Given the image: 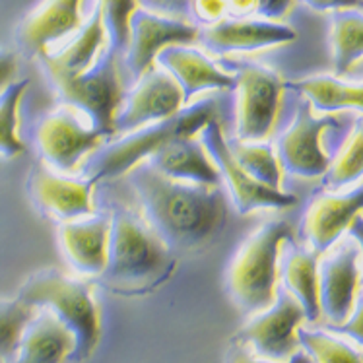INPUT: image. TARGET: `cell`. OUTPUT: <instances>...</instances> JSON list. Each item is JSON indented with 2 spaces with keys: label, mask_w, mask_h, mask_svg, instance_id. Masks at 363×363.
Here are the masks:
<instances>
[{
  "label": "cell",
  "mask_w": 363,
  "mask_h": 363,
  "mask_svg": "<svg viewBox=\"0 0 363 363\" xmlns=\"http://www.w3.org/2000/svg\"><path fill=\"white\" fill-rule=\"evenodd\" d=\"M138 194L142 216L175 252H201L220 239L228 201L220 186H199L163 177L148 163L125 175Z\"/></svg>",
  "instance_id": "6da1fadb"
},
{
  "label": "cell",
  "mask_w": 363,
  "mask_h": 363,
  "mask_svg": "<svg viewBox=\"0 0 363 363\" xmlns=\"http://www.w3.org/2000/svg\"><path fill=\"white\" fill-rule=\"evenodd\" d=\"M175 268V252L144 216L125 204L113 208L109 259L101 274L107 288L123 296H142L167 282Z\"/></svg>",
  "instance_id": "7a4b0ae2"
},
{
  "label": "cell",
  "mask_w": 363,
  "mask_h": 363,
  "mask_svg": "<svg viewBox=\"0 0 363 363\" xmlns=\"http://www.w3.org/2000/svg\"><path fill=\"white\" fill-rule=\"evenodd\" d=\"M220 117V105L214 97H204L196 104L185 105L169 119L157 121L119 136V140L105 144L91 157L89 181L97 185L99 181L125 177L136 165L148 162L171 142L186 136H196L212 119Z\"/></svg>",
  "instance_id": "3957f363"
},
{
  "label": "cell",
  "mask_w": 363,
  "mask_h": 363,
  "mask_svg": "<svg viewBox=\"0 0 363 363\" xmlns=\"http://www.w3.org/2000/svg\"><path fill=\"white\" fill-rule=\"evenodd\" d=\"M16 296L38 309L52 311L76 340L70 359L86 362L101 340V311L94 284L68 276L57 268L38 270L20 286Z\"/></svg>",
  "instance_id": "277c9868"
},
{
  "label": "cell",
  "mask_w": 363,
  "mask_h": 363,
  "mask_svg": "<svg viewBox=\"0 0 363 363\" xmlns=\"http://www.w3.org/2000/svg\"><path fill=\"white\" fill-rule=\"evenodd\" d=\"M294 230L286 220H270L252 231L233 255L225 286L239 311L257 315L276 301L280 280V252Z\"/></svg>",
  "instance_id": "5b68a950"
},
{
  "label": "cell",
  "mask_w": 363,
  "mask_h": 363,
  "mask_svg": "<svg viewBox=\"0 0 363 363\" xmlns=\"http://www.w3.org/2000/svg\"><path fill=\"white\" fill-rule=\"evenodd\" d=\"M119 52L111 45L105 49L94 67L82 74H62V72H47L52 86L62 99V105H68L89 119V126L99 133L115 136V119L125 101V91L121 84Z\"/></svg>",
  "instance_id": "8992f818"
},
{
  "label": "cell",
  "mask_w": 363,
  "mask_h": 363,
  "mask_svg": "<svg viewBox=\"0 0 363 363\" xmlns=\"http://www.w3.org/2000/svg\"><path fill=\"white\" fill-rule=\"evenodd\" d=\"M286 82L276 70L262 65H241L235 74V138L267 142L282 107Z\"/></svg>",
  "instance_id": "52a82bcc"
},
{
  "label": "cell",
  "mask_w": 363,
  "mask_h": 363,
  "mask_svg": "<svg viewBox=\"0 0 363 363\" xmlns=\"http://www.w3.org/2000/svg\"><path fill=\"white\" fill-rule=\"evenodd\" d=\"M305 320V313L296 297L284 286H278L274 303L251 315L233 336V342L247 346L260 359L284 363L301 350L297 328L303 326Z\"/></svg>",
  "instance_id": "ba28073f"
},
{
  "label": "cell",
  "mask_w": 363,
  "mask_h": 363,
  "mask_svg": "<svg viewBox=\"0 0 363 363\" xmlns=\"http://www.w3.org/2000/svg\"><path fill=\"white\" fill-rule=\"evenodd\" d=\"M35 138L41 162L62 175L78 171L89 154L99 152L111 140L84 123L80 113L68 105H60L39 123Z\"/></svg>",
  "instance_id": "9c48e42d"
},
{
  "label": "cell",
  "mask_w": 363,
  "mask_h": 363,
  "mask_svg": "<svg viewBox=\"0 0 363 363\" xmlns=\"http://www.w3.org/2000/svg\"><path fill=\"white\" fill-rule=\"evenodd\" d=\"M199 134H201V142L204 144L206 152L214 160L216 167L220 169L222 183H225L228 186L231 202L239 214L247 216L255 210H284V208L296 206V194L268 189V186L257 183L241 169V165L235 162V157L231 154L220 117L210 121Z\"/></svg>",
  "instance_id": "30bf717a"
},
{
  "label": "cell",
  "mask_w": 363,
  "mask_h": 363,
  "mask_svg": "<svg viewBox=\"0 0 363 363\" xmlns=\"http://www.w3.org/2000/svg\"><path fill=\"white\" fill-rule=\"evenodd\" d=\"M362 286V251L356 239L346 238L319 259L320 315L328 325H342L356 307Z\"/></svg>",
  "instance_id": "8fae6325"
},
{
  "label": "cell",
  "mask_w": 363,
  "mask_h": 363,
  "mask_svg": "<svg viewBox=\"0 0 363 363\" xmlns=\"http://www.w3.org/2000/svg\"><path fill=\"white\" fill-rule=\"evenodd\" d=\"M338 125L334 117H315L311 104H299L294 123L286 128L276 144V156L282 171L299 179L325 177L333 157L323 148V134Z\"/></svg>",
  "instance_id": "7c38bea8"
},
{
  "label": "cell",
  "mask_w": 363,
  "mask_h": 363,
  "mask_svg": "<svg viewBox=\"0 0 363 363\" xmlns=\"http://www.w3.org/2000/svg\"><path fill=\"white\" fill-rule=\"evenodd\" d=\"M201 28L193 22L175 20L138 8L130 20V38L125 51V67L134 80L156 68L157 55L171 45H193Z\"/></svg>",
  "instance_id": "4fadbf2b"
},
{
  "label": "cell",
  "mask_w": 363,
  "mask_h": 363,
  "mask_svg": "<svg viewBox=\"0 0 363 363\" xmlns=\"http://www.w3.org/2000/svg\"><path fill=\"white\" fill-rule=\"evenodd\" d=\"M185 107L183 91L175 78L156 67L136 80L115 119V136H125L142 126L169 119Z\"/></svg>",
  "instance_id": "5bb4252c"
},
{
  "label": "cell",
  "mask_w": 363,
  "mask_h": 363,
  "mask_svg": "<svg viewBox=\"0 0 363 363\" xmlns=\"http://www.w3.org/2000/svg\"><path fill=\"white\" fill-rule=\"evenodd\" d=\"M28 185L39 210L57 222H74L97 214L94 202L96 185L89 179L67 177L39 162L31 169Z\"/></svg>",
  "instance_id": "9a60e30c"
},
{
  "label": "cell",
  "mask_w": 363,
  "mask_h": 363,
  "mask_svg": "<svg viewBox=\"0 0 363 363\" xmlns=\"http://www.w3.org/2000/svg\"><path fill=\"white\" fill-rule=\"evenodd\" d=\"M84 0H41L18 28V45L28 57H43L80 30Z\"/></svg>",
  "instance_id": "2e32d148"
},
{
  "label": "cell",
  "mask_w": 363,
  "mask_h": 363,
  "mask_svg": "<svg viewBox=\"0 0 363 363\" xmlns=\"http://www.w3.org/2000/svg\"><path fill=\"white\" fill-rule=\"evenodd\" d=\"M297 31L286 23L268 22L259 18H225L222 22L202 28V45L214 55L255 52L296 41Z\"/></svg>",
  "instance_id": "e0dca14e"
},
{
  "label": "cell",
  "mask_w": 363,
  "mask_h": 363,
  "mask_svg": "<svg viewBox=\"0 0 363 363\" xmlns=\"http://www.w3.org/2000/svg\"><path fill=\"white\" fill-rule=\"evenodd\" d=\"M363 212V183L348 193L317 194L305 212L303 233L309 249L325 255L338 243L352 222Z\"/></svg>",
  "instance_id": "ac0fdd59"
},
{
  "label": "cell",
  "mask_w": 363,
  "mask_h": 363,
  "mask_svg": "<svg viewBox=\"0 0 363 363\" xmlns=\"http://www.w3.org/2000/svg\"><path fill=\"white\" fill-rule=\"evenodd\" d=\"M60 249L80 276H101L111 243V212L67 222L59 230Z\"/></svg>",
  "instance_id": "d6986e66"
},
{
  "label": "cell",
  "mask_w": 363,
  "mask_h": 363,
  "mask_svg": "<svg viewBox=\"0 0 363 363\" xmlns=\"http://www.w3.org/2000/svg\"><path fill=\"white\" fill-rule=\"evenodd\" d=\"M156 65L167 70L183 91L189 105L194 97L210 89H235V74H228L212 59L191 45H171L157 55Z\"/></svg>",
  "instance_id": "ffe728a7"
},
{
  "label": "cell",
  "mask_w": 363,
  "mask_h": 363,
  "mask_svg": "<svg viewBox=\"0 0 363 363\" xmlns=\"http://www.w3.org/2000/svg\"><path fill=\"white\" fill-rule=\"evenodd\" d=\"M144 163L152 165L163 177L179 183L199 186L222 185L220 169L216 167L214 160L196 136H186L171 142L169 146H165L162 152H157L156 156H152Z\"/></svg>",
  "instance_id": "44dd1931"
},
{
  "label": "cell",
  "mask_w": 363,
  "mask_h": 363,
  "mask_svg": "<svg viewBox=\"0 0 363 363\" xmlns=\"http://www.w3.org/2000/svg\"><path fill=\"white\" fill-rule=\"evenodd\" d=\"M76 340L59 317L39 309L23 333L16 356L8 363H65L72 357Z\"/></svg>",
  "instance_id": "7402d4cb"
},
{
  "label": "cell",
  "mask_w": 363,
  "mask_h": 363,
  "mask_svg": "<svg viewBox=\"0 0 363 363\" xmlns=\"http://www.w3.org/2000/svg\"><path fill=\"white\" fill-rule=\"evenodd\" d=\"M105 41H109V35L105 28L104 12L101 6L96 4L91 16L82 23V28L72 38L67 39V43L39 59L43 62L45 72H62L70 76L82 74L94 67L97 57L104 52Z\"/></svg>",
  "instance_id": "603a6c76"
},
{
  "label": "cell",
  "mask_w": 363,
  "mask_h": 363,
  "mask_svg": "<svg viewBox=\"0 0 363 363\" xmlns=\"http://www.w3.org/2000/svg\"><path fill=\"white\" fill-rule=\"evenodd\" d=\"M319 259L317 252L296 247L291 241H286L280 252L282 286L296 297L309 323L320 319Z\"/></svg>",
  "instance_id": "cb8c5ba5"
},
{
  "label": "cell",
  "mask_w": 363,
  "mask_h": 363,
  "mask_svg": "<svg viewBox=\"0 0 363 363\" xmlns=\"http://www.w3.org/2000/svg\"><path fill=\"white\" fill-rule=\"evenodd\" d=\"M301 91L315 111L336 113L344 109H356L363 113V82L352 84L336 76L319 74L288 84Z\"/></svg>",
  "instance_id": "d4e9b609"
},
{
  "label": "cell",
  "mask_w": 363,
  "mask_h": 363,
  "mask_svg": "<svg viewBox=\"0 0 363 363\" xmlns=\"http://www.w3.org/2000/svg\"><path fill=\"white\" fill-rule=\"evenodd\" d=\"M330 45L336 78L348 74L363 59V12L357 8L336 10L330 16Z\"/></svg>",
  "instance_id": "484cf974"
},
{
  "label": "cell",
  "mask_w": 363,
  "mask_h": 363,
  "mask_svg": "<svg viewBox=\"0 0 363 363\" xmlns=\"http://www.w3.org/2000/svg\"><path fill=\"white\" fill-rule=\"evenodd\" d=\"M230 150L241 169L260 185L282 191V165L276 156V148L268 142H241L238 138L230 140Z\"/></svg>",
  "instance_id": "4316f807"
},
{
  "label": "cell",
  "mask_w": 363,
  "mask_h": 363,
  "mask_svg": "<svg viewBox=\"0 0 363 363\" xmlns=\"http://www.w3.org/2000/svg\"><path fill=\"white\" fill-rule=\"evenodd\" d=\"M30 88V80H16L0 91V157L14 160L26 152V144L18 134L20 105Z\"/></svg>",
  "instance_id": "83f0119b"
},
{
  "label": "cell",
  "mask_w": 363,
  "mask_h": 363,
  "mask_svg": "<svg viewBox=\"0 0 363 363\" xmlns=\"http://www.w3.org/2000/svg\"><path fill=\"white\" fill-rule=\"evenodd\" d=\"M325 185L330 191H342L363 179V121L356 123L344 140L325 175Z\"/></svg>",
  "instance_id": "f1b7e54d"
},
{
  "label": "cell",
  "mask_w": 363,
  "mask_h": 363,
  "mask_svg": "<svg viewBox=\"0 0 363 363\" xmlns=\"http://www.w3.org/2000/svg\"><path fill=\"white\" fill-rule=\"evenodd\" d=\"M38 311V307L18 296L0 297V363H8L16 356L23 333Z\"/></svg>",
  "instance_id": "f546056e"
},
{
  "label": "cell",
  "mask_w": 363,
  "mask_h": 363,
  "mask_svg": "<svg viewBox=\"0 0 363 363\" xmlns=\"http://www.w3.org/2000/svg\"><path fill=\"white\" fill-rule=\"evenodd\" d=\"M299 346L313 363H363V356L328 330L297 328Z\"/></svg>",
  "instance_id": "4dcf8cb0"
},
{
  "label": "cell",
  "mask_w": 363,
  "mask_h": 363,
  "mask_svg": "<svg viewBox=\"0 0 363 363\" xmlns=\"http://www.w3.org/2000/svg\"><path fill=\"white\" fill-rule=\"evenodd\" d=\"M104 12L105 28L109 35V45L115 51L125 55L130 38V20L140 8L138 0H97Z\"/></svg>",
  "instance_id": "1f68e13d"
},
{
  "label": "cell",
  "mask_w": 363,
  "mask_h": 363,
  "mask_svg": "<svg viewBox=\"0 0 363 363\" xmlns=\"http://www.w3.org/2000/svg\"><path fill=\"white\" fill-rule=\"evenodd\" d=\"M296 0H228V16L231 18H259L268 22H282L291 12Z\"/></svg>",
  "instance_id": "d6a6232c"
},
{
  "label": "cell",
  "mask_w": 363,
  "mask_h": 363,
  "mask_svg": "<svg viewBox=\"0 0 363 363\" xmlns=\"http://www.w3.org/2000/svg\"><path fill=\"white\" fill-rule=\"evenodd\" d=\"M228 18V0H193L191 20L204 26H214Z\"/></svg>",
  "instance_id": "836d02e7"
},
{
  "label": "cell",
  "mask_w": 363,
  "mask_h": 363,
  "mask_svg": "<svg viewBox=\"0 0 363 363\" xmlns=\"http://www.w3.org/2000/svg\"><path fill=\"white\" fill-rule=\"evenodd\" d=\"M138 4H140V8L154 12V14L191 22L193 0H138Z\"/></svg>",
  "instance_id": "e575fe53"
},
{
  "label": "cell",
  "mask_w": 363,
  "mask_h": 363,
  "mask_svg": "<svg viewBox=\"0 0 363 363\" xmlns=\"http://www.w3.org/2000/svg\"><path fill=\"white\" fill-rule=\"evenodd\" d=\"M328 330L334 334H342L348 336L350 340L357 342L359 346H363V294H359L356 299V307L348 317V320H344L342 325L328 326Z\"/></svg>",
  "instance_id": "d590c367"
},
{
  "label": "cell",
  "mask_w": 363,
  "mask_h": 363,
  "mask_svg": "<svg viewBox=\"0 0 363 363\" xmlns=\"http://www.w3.org/2000/svg\"><path fill=\"white\" fill-rule=\"evenodd\" d=\"M228 363H274V362H267V359H260L252 354L251 350L243 346V344H239V342L231 340V348L228 352ZM284 363H313L311 357L305 354L303 350H299L296 356L288 359V362Z\"/></svg>",
  "instance_id": "8d00e7d4"
},
{
  "label": "cell",
  "mask_w": 363,
  "mask_h": 363,
  "mask_svg": "<svg viewBox=\"0 0 363 363\" xmlns=\"http://www.w3.org/2000/svg\"><path fill=\"white\" fill-rule=\"evenodd\" d=\"M16 72H18L16 52L0 47V91L8 88L12 82H16Z\"/></svg>",
  "instance_id": "74e56055"
},
{
  "label": "cell",
  "mask_w": 363,
  "mask_h": 363,
  "mask_svg": "<svg viewBox=\"0 0 363 363\" xmlns=\"http://www.w3.org/2000/svg\"><path fill=\"white\" fill-rule=\"evenodd\" d=\"M303 2L317 12H336V10L363 6V0H303Z\"/></svg>",
  "instance_id": "f35d334b"
},
{
  "label": "cell",
  "mask_w": 363,
  "mask_h": 363,
  "mask_svg": "<svg viewBox=\"0 0 363 363\" xmlns=\"http://www.w3.org/2000/svg\"><path fill=\"white\" fill-rule=\"evenodd\" d=\"M350 231V238L356 239V243L359 245V251H362V278H363V216L359 214L352 222V225L348 228Z\"/></svg>",
  "instance_id": "ab89813d"
}]
</instances>
